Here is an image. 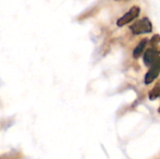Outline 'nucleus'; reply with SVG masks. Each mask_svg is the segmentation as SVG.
<instances>
[{"mask_svg": "<svg viewBox=\"0 0 160 159\" xmlns=\"http://www.w3.org/2000/svg\"><path fill=\"white\" fill-rule=\"evenodd\" d=\"M129 29L134 35H142V34H148L151 33L153 30V24L151 21L147 18L144 17L141 20L136 21L133 22L130 26Z\"/></svg>", "mask_w": 160, "mask_h": 159, "instance_id": "1", "label": "nucleus"}, {"mask_svg": "<svg viewBox=\"0 0 160 159\" xmlns=\"http://www.w3.org/2000/svg\"><path fill=\"white\" fill-rule=\"evenodd\" d=\"M140 13H141V8H140V7H138V6H133V7H132L125 15H123L121 18H119V19L117 20L116 24H117L119 27H122V26H124V25L129 23L130 22H132L133 20H135L136 18H138L139 15H140Z\"/></svg>", "mask_w": 160, "mask_h": 159, "instance_id": "2", "label": "nucleus"}, {"mask_svg": "<svg viewBox=\"0 0 160 159\" xmlns=\"http://www.w3.org/2000/svg\"><path fill=\"white\" fill-rule=\"evenodd\" d=\"M160 46H152L151 48L147 49L143 54V63L146 67H151L156 60L159 57Z\"/></svg>", "mask_w": 160, "mask_h": 159, "instance_id": "3", "label": "nucleus"}, {"mask_svg": "<svg viewBox=\"0 0 160 159\" xmlns=\"http://www.w3.org/2000/svg\"><path fill=\"white\" fill-rule=\"evenodd\" d=\"M160 73V56L156 60V62L150 67L148 72L145 75L144 78V83L145 84H150L152 83L159 75Z\"/></svg>", "mask_w": 160, "mask_h": 159, "instance_id": "4", "label": "nucleus"}, {"mask_svg": "<svg viewBox=\"0 0 160 159\" xmlns=\"http://www.w3.org/2000/svg\"><path fill=\"white\" fill-rule=\"evenodd\" d=\"M147 42H148V39L147 38H143L142 40L140 41V43L137 45V47L133 51V56H134V58H139L142 54V52H143V51H144V49L146 47Z\"/></svg>", "mask_w": 160, "mask_h": 159, "instance_id": "5", "label": "nucleus"}, {"mask_svg": "<svg viewBox=\"0 0 160 159\" xmlns=\"http://www.w3.org/2000/svg\"><path fill=\"white\" fill-rule=\"evenodd\" d=\"M160 97V80L155 84L153 89L149 92V98L151 100H155Z\"/></svg>", "mask_w": 160, "mask_h": 159, "instance_id": "6", "label": "nucleus"}, {"mask_svg": "<svg viewBox=\"0 0 160 159\" xmlns=\"http://www.w3.org/2000/svg\"><path fill=\"white\" fill-rule=\"evenodd\" d=\"M149 43H150L151 47H152V46H158L160 43V35H158V34L154 35V36L152 37V38L150 39Z\"/></svg>", "mask_w": 160, "mask_h": 159, "instance_id": "7", "label": "nucleus"}, {"mask_svg": "<svg viewBox=\"0 0 160 159\" xmlns=\"http://www.w3.org/2000/svg\"><path fill=\"white\" fill-rule=\"evenodd\" d=\"M159 112H160V108H159Z\"/></svg>", "mask_w": 160, "mask_h": 159, "instance_id": "8", "label": "nucleus"}, {"mask_svg": "<svg viewBox=\"0 0 160 159\" xmlns=\"http://www.w3.org/2000/svg\"><path fill=\"white\" fill-rule=\"evenodd\" d=\"M116 1H118V0H116Z\"/></svg>", "mask_w": 160, "mask_h": 159, "instance_id": "9", "label": "nucleus"}]
</instances>
